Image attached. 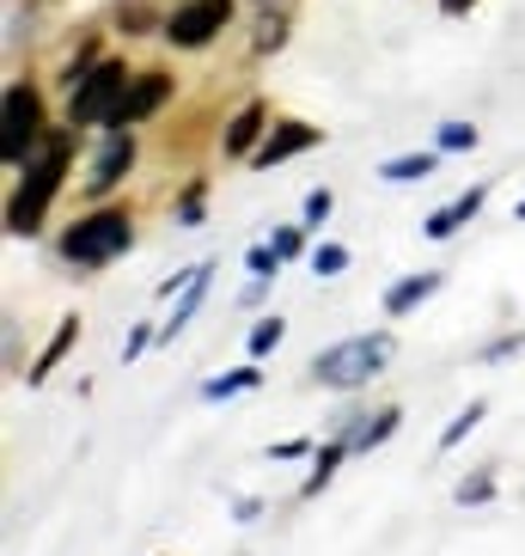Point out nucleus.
I'll use <instances>...</instances> for the list:
<instances>
[{
	"instance_id": "nucleus-4",
	"label": "nucleus",
	"mask_w": 525,
	"mask_h": 556,
	"mask_svg": "<svg viewBox=\"0 0 525 556\" xmlns=\"http://www.w3.org/2000/svg\"><path fill=\"white\" fill-rule=\"evenodd\" d=\"M392 361V337L385 330H373V337H348V343L324 349V355L312 361L318 386H336V392H348V386H367V379H379V367Z\"/></svg>"
},
{
	"instance_id": "nucleus-2",
	"label": "nucleus",
	"mask_w": 525,
	"mask_h": 556,
	"mask_svg": "<svg viewBox=\"0 0 525 556\" xmlns=\"http://www.w3.org/2000/svg\"><path fill=\"white\" fill-rule=\"evenodd\" d=\"M129 67L123 62H99L92 74L67 86V129H92V123H116L123 99H129Z\"/></svg>"
},
{
	"instance_id": "nucleus-3",
	"label": "nucleus",
	"mask_w": 525,
	"mask_h": 556,
	"mask_svg": "<svg viewBox=\"0 0 525 556\" xmlns=\"http://www.w3.org/2000/svg\"><path fill=\"white\" fill-rule=\"evenodd\" d=\"M135 245V227L123 208H104V214H86V220H74L62 239V257L80 263V269H99V263L123 257V251Z\"/></svg>"
},
{
	"instance_id": "nucleus-20",
	"label": "nucleus",
	"mask_w": 525,
	"mask_h": 556,
	"mask_svg": "<svg viewBox=\"0 0 525 556\" xmlns=\"http://www.w3.org/2000/svg\"><path fill=\"white\" fill-rule=\"evenodd\" d=\"M434 141H440V153H471L476 148V129H471V123H440Z\"/></svg>"
},
{
	"instance_id": "nucleus-23",
	"label": "nucleus",
	"mask_w": 525,
	"mask_h": 556,
	"mask_svg": "<svg viewBox=\"0 0 525 556\" xmlns=\"http://www.w3.org/2000/svg\"><path fill=\"white\" fill-rule=\"evenodd\" d=\"M245 263H251V276H276V269H281V251H276V245H251Z\"/></svg>"
},
{
	"instance_id": "nucleus-24",
	"label": "nucleus",
	"mask_w": 525,
	"mask_h": 556,
	"mask_svg": "<svg viewBox=\"0 0 525 556\" xmlns=\"http://www.w3.org/2000/svg\"><path fill=\"white\" fill-rule=\"evenodd\" d=\"M330 220V190H312V197H306V227H324Z\"/></svg>"
},
{
	"instance_id": "nucleus-26",
	"label": "nucleus",
	"mask_w": 525,
	"mask_h": 556,
	"mask_svg": "<svg viewBox=\"0 0 525 556\" xmlns=\"http://www.w3.org/2000/svg\"><path fill=\"white\" fill-rule=\"evenodd\" d=\"M495 495V477H471V483H459V502H489Z\"/></svg>"
},
{
	"instance_id": "nucleus-32",
	"label": "nucleus",
	"mask_w": 525,
	"mask_h": 556,
	"mask_svg": "<svg viewBox=\"0 0 525 556\" xmlns=\"http://www.w3.org/2000/svg\"><path fill=\"white\" fill-rule=\"evenodd\" d=\"M471 7H476V0H440V13H452V18H459V13H471Z\"/></svg>"
},
{
	"instance_id": "nucleus-12",
	"label": "nucleus",
	"mask_w": 525,
	"mask_h": 556,
	"mask_svg": "<svg viewBox=\"0 0 525 556\" xmlns=\"http://www.w3.org/2000/svg\"><path fill=\"white\" fill-rule=\"evenodd\" d=\"M397 422H404V416H397V409H379L373 422H361V428L348 422L343 434H348V446H355V453H373L379 441H392V434H397Z\"/></svg>"
},
{
	"instance_id": "nucleus-28",
	"label": "nucleus",
	"mask_w": 525,
	"mask_h": 556,
	"mask_svg": "<svg viewBox=\"0 0 525 556\" xmlns=\"http://www.w3.org/2000/svg\"><path fill=\"white\" fill-rule=\"evenodd\" d=\"M148 343H153V330H148V325H135V330H129V343H123V361H135Z\"/></svg>"
},
{
	"instance_id": "nucleus-30",
	"label": "nucleus",
	"mask_w": 525,
	"mask_h": 556,
	"mask_svg": "<svg viewBox=\"0 0 525 556\" xmlns=\"http://www.w3.org/2000/svg\"><path fill=\"white\" fill-rule=\"evenodd\" d=\"M276 251H281V257H299V232L281 227V232H276Z\"/></svg>"
},
{
	"instance_id": "nucleus-5",
	"label": "nucleus",
	"mask_w": 525,
	"mask_h": 556,
	"mask_svg": "<svg viewBox=\"0 0 525 556\" xmlns=\"http://www.w3.org/2000/svg\"><path fill=\"white\" fill-rule=\"evenodd\" d=\"M43 148V104H37L31 86H7V135H0V153L7 165H25Z\"/></svg>"
},
{
	"instance_id": "nucleus-19",
	"label": "nucleus",
	"mask_w": 525,
	"mask_h": 556,
	"mask_svg": "<svg viewBox=\"0 0 525 556\" xmlns=\"http://www.w3.org/2000/svg\"><path fill=\"white\" fill-rule=\"evenodd\" d=\"M483 416H489V404H483V397H471V404H464L459 416H452V422H446V434H440V453H452V446H459L464 434H471V428L483 422Z\"/></svg>"
},
{
	"instance_id": "nucleus-1",
	"label": "nucleus",
	"mask_w": 525,
	"mask_h": 556,
	"mask_svg": "<svg viewBox=\"0 0 525 556\" xmlns=\"http://www.w3.org/2000/svg\"><path fill=\"white\" fill-rule=\"evenodd\" d=\"M62 172H67V135H50V141L25 160V184H18L13 208H7V232L31 239L37 220H43V208H50V197L62 190Z\"/></svg>"
},
{
	"instance_id": "nucleus-9",
	"label": "nucleus",
	"mask_w": 525,
	"mask_h": 556,
	"mask_svg": "<svg viewBox=\"0 0 525 556\" xmlns=\"http://www.w3.org/2000/svg\"><path fill=\"white\" fill-rule=\"evenodd\" d=\"M165 99H171V80H165V74H141V80L129 86V99H123V116H116V123L135 129V123H148Z\"/></svg>"
},
{
	"instance_id": "nucleus-25",
	"label": "nucleus",
	"mask_w": 525,
	"mask_h": 556,
	"mask_svg": "<svg viewBox=\"0 0 525 556\" xmlns=\"http://www.w3.org/2000/svg\"><path fill=\"white\" fill-rule=\"evenodd\" d=\"M281 37H287V25H281V18H262L257 25V50H281Z\"/></svg>"
},
{
	"instance_id": "nucleus-7",
	"label": "nucleus",
	"mask_w": 525,
	"mask_h": 556,
	"mask_svg": "<svg viewBox=\"0 0 525 556\" xmlns=\"http://www.w3.org/2000/svg\"><path fill=\"white\" fill-rule=\"evenodd\" d=\"M129 165H135V135L116 123L111 141L99 148V160H92V178H86V184H92V197H111L116 184H123V172H129Z\"/></svg>"
},
{
	"instance_id": "nucleus-14",
	"label": "nucleus",
	"mask_w": 525,
	"mask_h": 556,
	"mask_svg": "<svg viewBox=\"0 0 525 556\" xmlns=\"http://www.w3.org/2000/svg\"><path fill=\"white\" fill-rule=\"evenodd\" d=\"M434 288H440V276H410V281H397L392 294H385V312H392V318H404V312H415L427 294H434Z\"/></svg>"
},
{
	"instance_id": "nucleus-16",
	"label": "nucleus",
	"mask_w": 525,
	"mask_h": 556,
	"mask_svg": "<svg viewBox=\"0 0 525 556\" xmlns=\"http://www.w3.org/2000/svg\"><path fill=\"white\" fill-rule=\"evenodd\" d=\"M74 337H80V318H62V330H55V337H50V349L37 355V367H31V374H25V379H31V386H37V379H50V367H55V361L67 355V349H74Z\"/></svg>"
},
{
	"instance_id": "nucleus-8",
	"label": "nucleus",
	"mask_w": 525,
	"mask_h": 556,
	"mask_svg": "<svg viewBox=\"0 0 525 556\" xmlns=\"http://www.w3.org/2000/svg\"><path fill=\"white\" fill-rule=\"evenodd\" d=\"M318 141H324V129H312V123H281V129L257 148V165H281V160H294V153L318 148Z\"/></svg>"
},
{
	"instance_id": "nucleus-10",
	"label": "nucleus",
	"mask_w": 525,
	"mask_h": 556,
	"mask_svg": "<svg viewBox=\"0 0 525 556\" xmlns=\"http://www.w3.org/2000/svg\"><path fill=\"white\" fill-rule=\"evenodd\" d=\"M483 197H489V184H476V190H464V197L459 202H446V208H434V214H427V239H452V232H459L464 227V220H471V214L476 208H483Z\"/></svg>"
},
{
	"instance_id": "nucleus-22",
	"label": "nucleus",
	"mask_w": 525,
	"mask_h": 556,
	"mask_svg": "<svg viewBox=\"0 0 525 556\" xmlns=\"http://www.w3.org/2000/svg\"><path fill=\"white\" fill-rule=\"evenodd\" d=\"M348 269V251L343 245H318L312 251V276H343Z\"/></svg>"
},
{
	"instance_id": "nucleus-15",
	"label": "nucleus",
	"mask_w": 525,
	"mask_h": 556,
	"mask_svg": "<svg viewBox=\"0 0 525 556\" xmlns=\"http://www.w3.org/2000/svg\"><path fill=\"white\" fill-rule=\"evenodd\" d=\"M257 386H262V374H257V367H239V374L202 379V397H208V404H227V397H239V392H257Z\"/></svg>"
},
{
	"instance_id": "nucleus-27",
	"label": "nucleus",
	"mask_w": 525,
	"mask_h": 556,
	"mask_svg": "<svg viewBox=\"0 0 525 556\" xmlns=\"http://www.w3.org/2000/svg\"><path fill=\"white\" fill-rule=\"evenodd\" d=\"M178 220H183V227H196V220H202V184H196V190H190V197H183Z\"/></svg>"
},
{
	"instance_id": "nucleus-29",
	"label": "nucleus",
	"mask_w": 525,
	"mask_h": 556,
	"mask_svg": "<svg viewBox=\"0 0 525 556\" xmlns=\"http://www.w3.org/2000/svg\"><path fill=\"white\" fill-rule=\"evenodd\" d=\"M269 281H276V276H251V288H245V294H239V306H257V300L269 294Z\"/></svg>"
},
{
	"instance_id": "nucleus-33",
	"label": "nucleus",
	"mask_w": 525,
	"mask_h": 556,
	"mask_svg": "<svg viewBox=\"0 0 525 556\" xmlns=\"http://www.w3.org/2000/svg\"><path fill=\"white\" fill-rule=\"evenodd\" d=\"M520 220H525V202H520Z\"/></svg>"
},
{
	"instance_id": "nucleus-17",
	"label": "nucleus",
	"mask_w": 525,
	"mask_h": 556,
	"mask_svg": "<svg viewBox=\"0 0 525 556\" xmlns=\"http://www.w3.org/2000/svg\"><path fill=\"white\" fill-rule=\"evenodd\" d=\"M257 135H262V104H245V111L232 116V129H227V153H251Z\"/></svg>"
},
{
	"instance_id": "nucleus-13",
	"label": "nucleus",
	"mask_w": 525,
	"mask_h": 556,
	"mask_svg": "<svg viewBox=\"0 0 525 556\" xmlns=\"http://www.w3.org/2000/svg\"><path fill=\"white\" fill-rule=\"evenodd\" d=\"M434 165H440V153H404V160L379 165V178L385 184H422V178H434Z\"/></svg>"
},
{
	"instance_id": "nucleus-6",
	"label": "nucleus",
	"mask_w": 525,
	"mask_h": 556,
	"mask_svg": "<svg viewBox=\"0 0 525 556\" xmlns=\"http://www.w3.org/2000/svg\"><path fill=\"white\" fill-rule=\"evenodd\" d=\"M227 18H232V0H183L178 13L165 18V37H171L178 50H202Z\"/></svg>"
},
{
	"instance_id": "nucleus-18",
	"label": "nucleus",
	"mask_w": 525,
	"mask_h": 556,
	"mask_svg": "<svg viewBox=\"0 0 525 556\" xmlns=\"http://www.w3.org/2000/svg\"><path fill=\"white\" fill-rule=\"evenodd\" d=\"M343 453H355V446H348V434H343V441H330L324 453L312 458V477H306V490H299V495H318V490H324L330 477H336V465H343Z\"/></svg>"
},
{
	"instance_id": "nucleus-11",
	"label": "nucleus",
	"mask_w": 525,
	"mask_h": 556,
	"mask_svg": "<svg viewBox=\"0 0 525 556\" xmlns=\"http://www.w3.org/2000/svg\"><path fill=\"white\" fill-rule=\"evenodd\" d=\"M208 276H214V263H196V276H190V288H183V294H178V306H171V325H159V337H165V343H171V337H178V330L190 325V318H196V306H202V300H208Z\"/></svg>"
},
{
	"instance_id": "nucleus-21",
	"label": "nucleus",
	"mask_w": 525,
	"mask_h": 556,
	"mask_svg": "<svg viewBox=\"0 0 525 556\" xmlns=\"http://www.w3.org/2000/svg\"><path fill=\"white\" fill-rule=\"evenodd\" d=\"M281 337H287V325H281V318H257V325H251V355H269Z\"/></svg>"
},
{
	"instance_id": "nucleus-31",
	"label": "nucleus",
	"mask_w": 525,
	"mask_h": 556,
	"mask_svg": "<svg viewBox=\"0 0 525 556\" xmlns=\"http://www.w3.org/2000/svg\"><path fill=\"white\" fill-rule=\"evenodd\" d=\"M269 458H306V441H281V446H269Z\"/></svg>"
}]
</instances>
